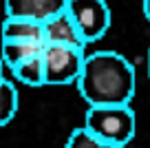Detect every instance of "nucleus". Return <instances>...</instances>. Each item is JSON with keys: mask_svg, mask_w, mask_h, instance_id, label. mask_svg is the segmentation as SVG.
I'll return each mask as SVG.
<instances>
[{"mask_svg": "<svg viewBox=\"0 0 150 148\" xmlns=\"http://www.w3.org/2000/svg\"><path fill=\"white\" fill-rule=\"evenodd\" d=\"M64 148H119V146L102 142V139H97L95 135H91L84 126H80V128H75L73 133L69 135Z\"/></svg>", "mask_w": 150, "mask_h": 148, "instance_id": "9b49d317", "label": "nucleus"}, {"mask_svg": "<svg viewBox=\"0 0 150 148\" xmlns=\"http://www.w3.org/2000/svg\"><path fill=\"white\" fill-rule=\"evenodd\" d=\"M42 33H44V44L80 46V49H86L80 31H77V27H75V22L71 20V16L66 14V9L62 11V14L49 18L47 22L42 24Z\"/></svg>", "mask_w": 150, "mask_h": 148, "instance_id": "423d86ee", "label": "nucleus"}, {"mask_svg": "<svg viewBox=\"0 0 150 148\" xmlns=\"http://www.w3.org/2000/svg\"><path fill=\"white\" fill-rule=\"evenodd\" d=\"M42 51H44V42H11V40H2L0 58H2L5 66L13 69V66L22 64V62L31 60V58L42 56Z\"/></svg>", "mask_w": 150, "mask_h": 148, "instance_id": "6e6552de", "label": "nucleus"}, {"mask_svg": "<svg viewBox=\"0 0 150 148\" xmlns=\"http://www.w3.org/2000/svg\"><path fill=\"white\" fill-rule=\"evenodd\" d=\"M5 80V62H2V58H0V82Z\"/></svg>", "mask_w": 150, "mask_h": 148, "instance_id": "ddd939ff", "label": "nucleus"}, {"mask_svg": "<svg viewBox=\"0 0 150 148\" xmlns=\"http://www.w3.org/2000/svg\"><path fill=\"white\" fill-rule=\"evenodd\" d=\"M66 14L75 22L84 44L97 42L110 29L112 16L106 0H69Z\"/></svg>", "mask_w": 150, "mask_h": 148, "instance_id": "20e7f679", "label": "nucleus"}, {"mask_svg": "<svg viewBox=\"0 0 150 148\" xmlns=\"http://www.w3.org/2000/svg\"><path fill=\"white\" fill-rule=\"evenodd\" d=\"M84 128L102 142L126 148L137 130L135 111L130 106H88Z\"/></svg>", "mask_w": 150, "mask_h": 148, "instance_id": "f03ea898", "label": "nucleus"}, {"mask_svg": "<svg viewBox=\"0 0 150 148\" xmlns=\"http://www.w3.org/2000/svg\"><path fill=\"white\" fill-rule=\"evenodd\" d=\"M0 36H2V40H11V42H44L42 24L27 18H9L7 16L2 22Z\"/></svg>", "mask_w": 150, "mask_h": 148, "instance_id": "0eeeda50", "label": "nucleus"}, {"mask_svg": "<svg viewBox=\"0 0 150 148\" xmlns=\"http://www.w3.org/2000/svg\"><path fill=\"white\" fill-rule=\"evenodd\" d=\"M84 49L80 46H53L44 44V86H66L75 84L84 66Z\"/></svg>", "mask_w": 150, "mask_h": 148, "instance_id": "7ed1b4c3", "label": "nucleus"}, {"mask_svg": "<svg viewBox=\"0 0 150 148\" xmlns=\"http://www.w3.org/2000/svg\"><path fill=\"white\" fill-rule=\"evenodd\" d=\"M13 78L20 84H27V86H44V64H42V56L31 58V60L22 62V64L13 66L11 69Z\"/></svg>", "mask_w": 150, "mask_h": 148, "instance_id": "1a4fd4ad", "label": "nucleus"}, {"mask_svg": "<svg viewBox=\"0 0 150 148\" xmlns=\"http://www.w3.org/2000/svg\"><path fill=\"white\" fill-rule=\"evenodd\" d=\"M148 75H150V51H148Z\"/></svg>", "mask_w": 150, "mask_h": 148, "instance_id": "4468645a", "label": "nucleus"}, {"mask_svg": "<svg viewBox=\"0 0 150 148\" xmlns=\"http://www.w3.org/2000/svg\"><path fill=\"white\" fill-rule=\"evenodd\" d=\"M144 14H146V20L150 22V0H144Z\"/></svg>", "mask_w": 150, "mask_h": 148, "instance_id": "f8f14e48", "label": "nucleus"}, {"mask_svg": "<svg viewBox=\"0 0 150 148\" xmlns=\"http://www.w3.org/2000/svg\"><path fill=\"white\" fill-rule=\"evenodd\" d=\"M18 113V88L9 80L0 82V126H7Z\"/></svg>", "mask_w": 150, "mask_h": 148, "instance_id": "9d476101", "label": "nucleus"}, {"mask_svg": "<svg viewBox=\"0 0 150 148\" xmlns=\"http://www.w3.org/2000/svg\"><path fill=\"white\" fill-rule=\"evenodd\" d=\"M69 0H5V11L9 18H27L44 24L49 18L62 14Z\"/></svg>", "mask_w": 150, "mask_h": 148, "instance_id": "39448f33", "label": "nucleus"}, {"mask_svg": "<svg viewBox=\"0 0 150 148\" xmlns=\"http://www.w3.org/2000/svg\"><path fill=\"white\" fill-rule=\"evenodd\" d=\"M75 84L88 106H130L135 66L117 51H95L84 58Z\"/></svg>", "mask_w": 150, "mask_h": 148, "instance_id": "f257e3e1", "label": "nucleus"}]
</instances>
